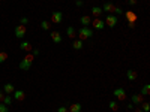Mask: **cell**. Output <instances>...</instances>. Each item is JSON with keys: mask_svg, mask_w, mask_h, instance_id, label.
<instances>
[{"mask_svg": "<svg viewBox=\"0 0 150 112\" xmlns=\"http://www.w3.org/2000/svg\"><path fill=\"white\" fill-rule=\"evenodd\" d=\"M78 36H80V40H84V39H89L93 36V30L90 27H81L78 32Z\"/></svg>", "mask_w": 150, "mask_h": 112, "instance_id": "cell-1", "label": "cell"}, {"mask_svg": "<svg viewBox=\"0 0 150 112\" xmlns=\"http://www.w3.org/2000/svg\"><path fill=\"white\" fill-rule=\"evenodd\" d=\"M104 21H105V24L108 26V27H111V28H114V27H116L117 26V16L116 15H108V16H105V20H104Z\"/></svg>", "mask_w": 150, "mask_h": 112, "instance_id": "cell-2", "label": "cell"}, {"mask_svg": "<svg viewBox=\"0 0 150 112\" xmlns=\"http://www.w3.org/2000/svg\"><path fill=\"white\" fill-rule=\"evenodd\" d=\"M90 24L93 26V28H96V30H102V28L105 27V21L101 20V18H95V20H92Z\"/></svg>", "mask_w": 150, "mask_h": 112, "instance_id": "cell-3", "label": "cell"}, {"mask_svg": "<svg viewBox=\"0 0 150 112\" xmlns=\"http://www.w3.org/2000/svg\"><path fill=\"white\" fill-rule=\"evenodd\" d=\"M24 36H26V27L23 26V24L17 26V27H15V38L21 39V38H24Z\"/></svg>", "mask_w": 150, "mask_h": 112, "instance_id": "cell-4", "label": "cell"}, {"mask_svg": "<svg viewBox=\"0 0 150 112\" xmlns=\"http://www.w3.org/2000/svg\"><path fill=\"white\" fill-rule=\"evenodd\" d=\"M63 20V14L59 12V11H56V12L51 14V22H54V24H59V22H62Z\"/></svg>", "mask_w": 150, "mask_h": 112, "instance_id": "cell-5", "label": "cell"}, {"mask_svg": "<svg viewBox=\"0 0 150 112\" xmlns=\"http://www.w3.org/2000/svg\"><path fill=\"white\" fill-rule=\"evenodd\" d=\"M116 5H113L111 2H105L102 6V11H105V12H116Z\"/></svg>", "mask_w": 150, "mask_h": 112, "instance_id": "cell-6", "label": "cell"}, {"mask_svg": "<svg viewBox=\"0 0 150 112\" xmlns=\"http://www.w3.org/2000/svg\"><path fill=\"white\" fill-rule=\"evenodd\" d=\"M114 96H116L119 100H126V93H125V90L123 88H116V90H114Z\"/></svg>", "mask_w": 150, "mask_h": 112, "instance_id": "cell-7", "label": "cell"}, {"mask_svg": "<svg viewBox=\"0 0 150 112\" xmlns=\"http://www.w3.org/2000/svg\"><path fill=\"white\" fill-rule=\"evenodd\" d=\"M125 16H126V20H128V22H135L138 20V16L135 12H132V11H128V12H125Z\"/></svg>", "mask_w": 150, "mask_h": 112, "instance_id": "cell-8", "label": "cell"}, {"mask_svg": "<svg viewBox=\"0 0 150 112\" xmlns=\"http://www.w3.org/2000/svg\"><path fill=\"white\" fill-rule=\"evenodd\" d=\"M12 94H14V99H15V100H18V102H23V100L26 99V93H24V91H21V90H18V91L15 90Z\"/></svg>", "mask_w": 150, "mask_h": 112, "instance_id": "cell-9", "label": "cell"}, {"mask_svg": "<svg viewBox=\"0 0 150 112\" xmlns=\"http://www.w3.org/2000/svg\"><path fill=\"white\" fill-rule=\"evenodd\" d=\"M143 102H144V96H143V94L138 93V94H134V96H132V103H134V105H141Z\"/></svg>", "mask_w": 150, "mask_h": 112, "instance_id": "cell-10", "label": "cell"}, {"mask_svg": "<svg viewBox=\"0 0 150 112\" xmlns=\"http://www.w3.org/2000/svg\"><path fill=\"white\" fill-rule=\"evenodd\" d=\"M51 40H53L54 43H60L62 42V36H60V33L59 32H51Z\"/></svg>", "mask_w": 150, "mask_h": 112, "instance_id": "cell-11", "label": "cell"}, {"mask_svg": "<svg viewBox=\"0 0 150 112\" xmlns=\"http://www.w3.org/2000/svg\"><path fill=\"white\" fill-rule=\"evenodd\" d=\"M20 49H21V51H33V46H32V43H30V42L24 40V42H21Z\"/></svg>", "mask_w": 150, "mask_h": 112, "instance_id": "cell-12", "label": "cell"}, {"mask_svg": "<svg viewBox=\"0 0 150 112\" xmlns=\"http://www.w3.org/2000/svg\"><path fill=\"white\" fill-rule=\"evenodd\" d=\"M2 90H3L5 94H12V93L15 91V87H14L12 84H5V87L2 88Z\"/></svg>", "mask_w": 150, "mask_h": 112, "instance_id": "cell-13", "label": "cell"}, {"mask_svg": "<svg viewBox=\"0 0 150 112\" xmlns=\"http://www.w3.org/2000/svg\"><path fill=\"white\" fill-rule=\"evenodd\" d=\"M92 20H93L92 16H89V15H83L81 18H80V22H81L83 26H86V27H87V26L90 24V22H92Z\"/></svg>", "mask_w": 150, "mask_h": 112, "instance_id": "cell-14", "label": "cell"}, {"mask_svg": "<svg viewBox=\"0 0 150 112\" xmlns=\"http://www.w3.org/2000/svg\"><path fill=\"white\" fill-rule=\"evenodd\" d=\"M32 64H33V63H30V61L21 60V61H20V69H23V70H29V69L32 67Z\"/></svg>", "mask_w": 150, "mask_h": 112, "instance_id": "cell-15", "label": "cell"}, {"mask_svg": "<svg viewBox=\"0 0 150 112\" xmlns=\"http://www.w3.org/2000/svg\"><path fill=\"white\" fill-rule=\"evenodd\" d=\"M68 109H69V112H81V105L80 103H72Z\"/></svg>", "mask_w": 150, "mask_h": 112, "instance_id": "cell-16", "label": "cell"}, {"mask_svg": "<svg viewBox=\"0 0 150 112\" xmlns=\"http://www.w3.org/2000/svg\"><path fill=\"white\" fill-rule=\"evenodd\" d=\"M126 76H128V79H129V81H135L138 75H137V72H135V70H132V69H129V70H128V72H126Z\"/></svg>", "mask_w": 150, "mask_h": 112, "instance_id": "cell-17", "label": "cell"}, {"mask_svg": "<svg viewBox=\"0 0 150 112\" xmlns=\"http://www.w3.org/2000/svg\"><path fill=\"white\" fill-rule=\"evenodd\" d=\"M102 8H98V6H95L93 9H92V14H93V16H96V18H99V16L102 15Z\"/></svg>", "mask_w": 150, "mask_h": 112, "instance_id": "cell-18", "label": "cell"}, {"mask_svg": "<svg viewBox=\"0 0 150 112\" xmlns=\"http://www.w3.org/2000/svg\"><path fill=\"white\" fill-rule=\"evenodd\" d=\"M66 34H68V38H75V34H77V33H75V28L72 27V26H69L68 28H66Z\"/></svg>", "mask_w": 150, "mask_h": 112, "instance_id": "cell-19", "label": "cell"}, {"mask_svg": "<svg viewBox=\"0 0 150 112\" xmlns=\"http://www.w3.org/2000/svg\"><path fill=\"white\" fill-rule=\"evenodd\" d=\"M72 46H74V49H83V40H80V39H77V40H74V43H72Z\"/></svg>", "mask_w": 150, "mask_h": 112, "instance_id": "cell-20", "label": "cell"}, {"mask_svg": "<svg viewBox=\"0 0 150 112\" xmlns=\"http://www.w3.org/2000/svg\"><path fill=\"white\" fill-rule=\"evenodd\" d=\"M2 103L3 105H11L12 103V97H11V94H5V97H3V100H2Z\"/></svg>", "mask_w": 150, "mask_h": 112, "instance_id": "cell-21", "label": "cell"}, {"mask_svg": "<svg viewBox=\"0 0 150 112\" xmlns=\"http://www.w3.org/2000/svg\"><path fill=\"white\" fill-rule=\"evenodd\" d=\"M149 91H150V85H149V84H144L143 88H141V93H140V94H143V96H147Z\"/></svg>", "mask_w": 150, "mask_h": 112, "instance_id": "cell-22", "label": "cell"}, {"mask_svg": "<svg viewBox=\"0 0 150 112\" xmlns=\"http://www.w3.org/2000/svg\"><path fill=\"white\" fill-rule=\"evenodd\" d=\"M50 27H51L50 21H41V28H44V30H50Z\"/></svg>", "mask_w": 150, "mask_h": 112, "instance_id": "cell-23", "label": "cell"}, {"mask_svg": "<svg viewBox=\"0 0 150 112\" xmlns=\"http://www.w3.org/2000/svg\"><path fill=\"white\" fill-rule=\"evenodd\" d=\"M6 60H8V52L2 51V52H0V63H5Z\"/></svg>", "mask_w": 150, "mask_h": 112, "instance_id": "cell-24", "label": "cell"}, {"mask_svg": "<svg viewBox=\"0 0 150 112\" xmlns=\"http://www.w3.org/2000/svg\"><path fill=\"white\" fill-rule=\"evenodd\" d=\"M110 109L111 111H119V105H117V102H110Z\"/></svg>", "mask_w": 150, "mask_h": 112, "instance_id": "cell-25", "label": "cell"}, {"mask_svg": "<svg viewBox=\"0 0 150 112\" xmlns=\"http://www.w3.org/2000/svg\"><path fill=\"white\" fill-rule=\"evenodd\" d=\"M23 60H26V61H30V63H33V60H35V55L33 54H27Z\"/></svg>", "mask_w": 150, "mask_h": 112, "instance_id": "cell-26", "label": "cell"}, {"mask_svg": "<svg viewBox=\"0 0 150 112\" xmlns=\"http://www.w3.org/2000/svg\"><path fill=\"white\" fill-rule=\"evenodd\" d=\"M141 105H143V111H144V112H147V111L150 109V103H149V102H143Z\"/></svg>", "mask_w": 150, "mask_h": 112, "instance_id": "cell-27", "label": "cell"}, {"mask_svg": "<svg viewBox=\"0 0 150 112\" xmlns=\"http://www.w3.org/2000/svg\"><path fill=\"white\" fill-rule=\"evenodd\" d=\"M0 112H9V108H8L6 105L0 103Z\"/></svg>", "mask_w": 150, "mask_h": 112, "instance_id": "cell-28", "label": "cell"}, {"mask_svg": "<svg viewBox=\"0 0 150 112\" xmlns=\"http://www.w3.org/2000/svg\"><path fill=\"white\" fill-rule=\"evenodd\" d=\"M57 112H69V109L66 108V106H60V108L57 109Z\"/></svg>", "mask_w": 150, "mask_h": 112, "instance_id": "cell-29", "label": "cell"}, {"mask_svg": "<svg viewBox=\"0 0 150 112\" xmlns=\"http://www.w3.org/2000/svg\"><path fill=\"white\" fill-rule=\"evenodd\" d=\"M27 22H29V20L26 18V16H24V18H21V24H23V26H26Z\"/></svg>", "mask_w": 150, "mask_h": 112, "instance_id": "cell-30", "label": "cell"}, {"mask_svg": "<svg viewBox=\"0 0 150 112\" xmlns=\"http://www.w3.org/2000/svg\"><path fill=\"white\" fill-rule=\"evenodd\" d=\"M3 97H5V93H3V90H2V88H0V102L3 100Z\"/></svg>", "mask_w": 150, "mask_h": 112, "instance_id": "cell-31", "label": "cell"}, {"mask_svg": "<svg viewBox=\"0 0 150 112\" xmlns=\"http://www.w3.org/2000/svg\"><path fill=\"white\" fill-rule=\"evenodd\" d=\"M75 5H77V6H83V0H77Z\"/></svg>", "mask_w": 150, "mask_h": 112, "instance_id": "cell-32", "label": "cell"}, {"mask_svg": "<svg viewBox=\"0 0 150 112\" xmlns=\"http://www.w3.org/2000/svg\"><path fill=\"white\" fill-rule=\"evenodd\" d=\"M129 5H132V6H135V5H137V0H129Z\"/></svg>", "mask_w": 150, "mask_h": 112, "instance_id": "cell-33", "label": "cell"}, {"mask_svg": "<svg viewBox=\"0 0 150 112\" xmlns=\"http://www.w3.org/2000/svg\"><path fill=\"white\" fill-rule=\"evenodd\" d=\"M128 26H129V28H134L135 27V22H128Z\"/></svg>", "mask_w": 150, "mask_h": 112, "instance_id": "cell-34", "label": "cell"}, {"mask_svg": "<svg viewBox=\"0 0 150 112\" xmlns=\"http://www.w3.org/2000/svg\"><path fill=\"white\" fill-rule=\"evenodd\" d=\"M126 108H128V111H131V109H134V105H128Z\"/></svg>", "mask_w": 150, "mask_h": 112, "instance_id": "cell-35", "label": "cell"}, {"mask_svg": "<svg viewBox=\"0 0 150 112\" xmlns=\"http://www.w3.org/2000/svg\"><path fill=\"white\" fill-rule=\"evenodd\" d=\"M135 112H144L143 109H140V108H138V109H135Z\"/></svg>", "mask_w": 150, "mask_h": 112, "instance_id": "cell-36", "label": "cell"}]
</instances>
